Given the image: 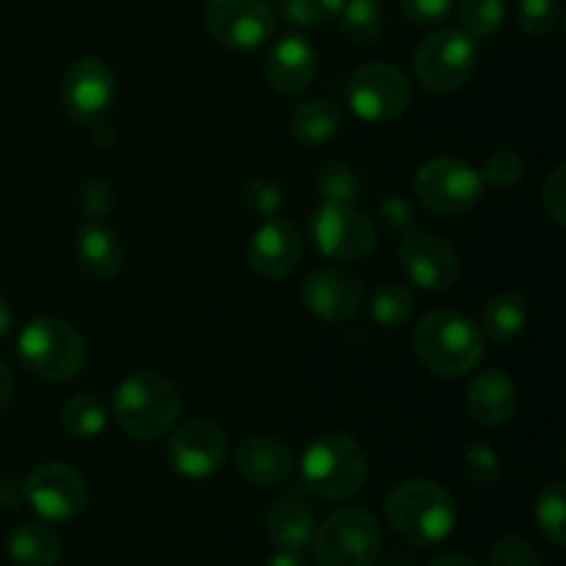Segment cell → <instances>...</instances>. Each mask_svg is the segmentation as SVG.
<instances>
[{
  "mask_svg": "<svg viewBox=\"0 0 566 566\" xmlns=\"http://www.w3.org/2000/svg\"><path fill=\"white\" fill-rule=\"evenodd\" d=\"M182 398L171 379L158 370H136L114 392V418L127 437L155 442L175 429Z\"/></svg>",
  "mask_w": 566,
  "mask_h": 566,
  "instance_id": "obj_1",
  "label": "cell"
},
{
  "mask_svg": "<svg viewBox=\"0 0 566 566\" xmlns=\"http://www.w3.org/2000/svg\"><path fill=\"white\" fill-rule=\"evenodd\" d=\"M457 501L442 484L409 479L392 486L385 501V517L396 534L418 547L440 545L457 525Z\"/></svg>",
  "mask_w": 566,
  "mask_h": 566,
  "instance_id": "obj_2",
  "label": "cell"
},
{
  "mask_svg": "<svg viewBox=\"0 0 566 566\" xmlns=\"http://www.w3.org/2000/svg\"><path fill=\"white\" fill-rule=\"evenodd\" d=\"M412 348L426 370L453 379L470 374L484 359V335L468 315L434 310L415 326Z\"/></svg>",
  "mask_w": 566,
  "mask_h": 566,
  "instance_id": "obj_3",
  "label": "cell"
},
{
  "mask_svg": "<svg viewBox=\"0 0 566 566\" xmlns=\"http://www.w3.org/2000/svg\"><path fill=\"white\" fill-rule=\"evenodd\" d=\"M370 475L368 453L352 434L326 431L315 437L302 457L304 490L324 501H348Z\"/></svg>",
  "mask_w": 566,
  "mask_h": 566,
  "instance_id": "obj_4",
  "label": "cell"
},
{
  "mask_svg": "<svg viewBox=\"0 0 566 566\" xmlns=\"http://www.w3.org/2000/svg\"><path fill=\"white\" fill-rule=\"evenodd\" d=\"M17 354L28 374L44 381H70L86 365V340L61 318H33L17 337Z\"/></svg>",
  "mask_w": 566,
  "mask_h": 566,
  "instance_id": "obj_5",
  "label": "cell"
},
{
  "mask_svg": "<svg viewBox=\"0 0 566 566\" xmlns=\"http://www.w3.org/2000/svg\"><path fill=\"white\" fill-rule=\"evenodd\" d=\"M310 545L318 566H376L385 539L374 514L359 506H346L332 512L313 531Z\"/></svg>",
  "mask_w": 566,
  "mask_h": 566,
  "instance_id": "obj_6",
  "label": "cell"
},
{
  "mask_svg": "<svg viewBox=\"0 0 566 566\" xmlns=\"http://www.w3.org/2000/svg\"><path fill=\"white\" fill-rule=\"evenodd\" d=\"M475 64L479 50L473 36L457 28L431 33L415 50V75L434 94L459 92L473 77Z\"/></svg>",
  "mask_w": 566,
  "mask_h": 566,
  "instance_id": "obj_7",
  "label": "cell"
},
{
  "mask_svg": "<svg viewBox=\"0 0 566 566\" xmlns=\"http://www.w3.org/2000/svg\"><path fill=\"white\" fill-rule=\"evenodd\" d=\"M415 193L434 213L462 216L484 197V177L459 158H431L415 175Z\"/></svg>",
  "mask_w": 566,
  "mask_h": 566,
  "instance_id": "obj_8",
  "label": "cell"
},
{
  "mask_svg": "<svg viewBox=\"0 0 566 566\" xmlns=\"http://www.w3.org/2000/svg\"><path fill=\"white\" fill-rule=\"evenodd\" d=\"M310 235L324 258L354 263L376 249V224L357 208L343 202H324L310 219Z\"/></svg>",
  "mask_w": 566,
  "mask_h": 566,
  "instance_id": "obj_9",
  "label": "cell"
},
{
  "mask_svg": "<svg viewBox=\"0 0 566 566\" xmlns=\"http://www.w3.org/2000/svg\"><path fill=\"white\" fill-rule=\"evenodd\" d=\"M346 103L365 122H390L412 103V83L398 66L365 64L346 86Z\"/></svg>",
  "mask_w": 566,
  "mask_h": 566,
  "instance_id": "obj_10",
  "label": "cell"
},
{
  "mask_svg": "<svg viewBox=\"0 0 566 566\" xmlns=\"http://www.w3.org/2000/svg\"><path fill=\"white\" fill-rule=\"evenodd\" d=\"M205 25L227 50H258L276 28V11L269 0H208Z\"/></svg>",
  "mask_w": 566,
  "mask_h": 566,
  "instance_id": "obj_11",
  "label": "cell"
},
{
  "mask_svg": "<svg viewBox=\"0 0 566 566\" xmlns=\"http://www.w3.org/2000/svg\"><path fill=\"white\" fill-rule=\"evenodd\" d=\"M116 97V77L103 59H77L61 83V103L75 122L97 125L105 119Z\"/></svg>",
  "mask_w": 566,
  "mask_h": 566,
  "instance_id": "obj_12",
  "label": "cell"
},
{
  "mask_svg": "<svg viewBox=\"0 0 566 566\" xmlns=\"http://www.w3.org/2000/svg\"><path fill=\"white\" fill-rule=\"evenodd\" d=\"M22 484H25V501L44 520L75 517L88 501L83 475L64 462L39 464Z\"/></svg>",
  "mask_w": 566,
  "mask_h": 566,
  "instance_id": "obj_13",
  "label": "cell"
},
{
  "mask_svg": "<svg viewBox=\"0 0 566 566\" xmlns=\"http://www.w3.org/2000/svg\"><path fill=\"white\" fill-rule=\"evenodd\" d=\"M166 457L182 479H210L213 473H219L227 459V437L213 420L193 418L171 434Z\"/></svg>",
  "mask_w": 566,
  "mask_h": 566,
  "instance_id": "obj_14",
  "label": "cell"
},
{
  "mask_svg": "<svg viewBox=\"0 0 566 566\" xmlns=\"http://www.w3.org/2000/svg\"><path fill=\"white\" fill-rule=\"evenodd\" d=\"M401 269L423 291H448L459 280V254L446 238L431 232H409L398 249Z\"/></svg>",
  "mask_w": 566,
  "mask_h": 566,
  "instance_id": "obj_15",
  "label": "cell"
},
{
  "mask_svg": "<svg viewBox=\"0 0 566 566\" xmlns=\"http://www.w3.org/2000/svg\"><path fill=\"white\" fill-rule=\"evenodd\" d=\"M302 302L315 318L343 324L363 310L365 287L357 274L346 269H318L304 280Z\"/></svg>",
  "mask_w": 566,
  "mask_h": 566,
  "instance_id": "obj_16",
  "label": "cell"
},
{
  "mask_svg": "<svg viewBox=\"0 0 566 566\" xmlns=\"http://www.w3.org/2000/svg\"><path fill=\"white\" fill-rule=\"evenodd\" d=\"M249 265L254 274L265 280H282L293 274L304 258V241L296 224L287 219H265L258 230L252 232V241L247 249Z\"/></svg>",
  "mask_w": 566,
  "mask_h": 566,
  "instance_id": "obj_17",
  "label": "cell"
},
{
  "mask_svg": "<svg viewBox=\"0 0 566 566\" xmlns=\"http://www.w3.org/2000/svg\"><path fill=\"white\" fill-rule=\"evenodd\" d=\"M263 72L274 92L285 94V97H296L315 81L318 55H315L313 44L307 39L282 36L265 55Z\"/></svg>",
  "mask_w": 566,
  "mask_h": 566,
  "instance_id": "obj_18",
  "label": "cell"
},
{
  "mask_svg": "<svg viewBox=\"0 0 566 566\" xmlns=\"http://www.w3.org/2000/svg\"><path fill=\"white\" fill-rule=\"evenodd\" d=\"M296 459L285 442L269 434H249L235 446V470L258 486H280L293 475Z\"/></svg>",
  "mask_w": 566,
  "mask_h": 566,
  "instance_id": "obj_19",
  "label": "cell"
},
{
  "mask_svg": "<svg viewBox=\"0 0 566 566\" xmlns=\"http://www.w3.org/2000/svg\"><path fill=\"white\" fill-rule=\"evenodd\" d=\"M468 409L475 423L486 426V429L509 423L517 409V387H514L512 376L501 368L481 370L468 387Z\"/></svg>",
  "mask_w": 566,
  "mask_h": 566,
  "instance_id": "obj_20",
  "label": "cell"
},
{
  "mask_svg": "<svg viewBox=\"0 0 566 566\" xmlns=\"http://www.w3.org/2000/svg\"><path fill=\"white\" fill-rule=\"evenodd\" d=\"M265 531L274 547H287V551H304L313 539L315 517L310 503L298 490L285 492L282 497L271 501L265 512Z\"/></svg>",
  "mask_w": 566,
  "mask_h": 566,
  "instance_id": "obj_21",
  "label": "cell"
},
{
  "mask_svg": "<svg viewBox=\"0 0 566 566\" xmlns=\"http://www.w3.org/2000/svg\"><path fill=\"white\" fill-rule=\"evenodd\" d=\"M77 265L94 280H111L125 265V247L111 227L92 221L75 232Z\"/></svg>",
  "mask_w": 566,
  "mask_h": 566,
  "instance_id": "obj_22",
  "label": "cell"
},
{
  "mask_svg": "<svg viewBox=\"0 0 566 566\" xmlns=\"http://www.w3.org/2000/svg\"><path fill=\"white\" fill-rule=\"evenodd\" d=\"M9 556L20 566H55L64 556L59 531L48 523H22L9 534Z\"/></svg>",
  "mask_w": 566,
  "mask_h": 566,
  "instance_id": "obj_23",
  "label": "cell"
},
{
  "mask_svg": "<svg viewBox=\"0 0 566 566\" xmlns=\"http://www.w3.org/2000/svg\"><path fill=\"white\" fill-rule=\"evenodd\" d=\"M340 105L332 103L326 97H313L304 99L302 105H296L291 116V133L296 142L302 144H324L340 127Z\"/></svg>",
  "mask_w": 566,
  "mask_h": 566,
  "instance_id": "obj_24",
  "label": "cell"
},
{
  "mask_svg": "<svg viewBox=\"0 0 566 566\" xmlns=\"http://www.w3.org/2000/svg\"><path fill=\"white\" fill-rule=\"evenodd\" d=\"M528 326V302L517 293H495L484 304V332L495 343H512Z\"/></svg>",
  "mask_w": 566,
  "mask_h": 566,
  "instance_id": "obj_25",
  "label": "cell"
},
{
  "mask_svg": "<svg viewBox=\"0 0 566 566\" xmlns=\"http://www.w3.org/2000/svg\"><path fill=\"white\" fill-rule=\"evenodd\" d=\"M61 426L75 440H94L108 426V403L97 392H81L70 398L61 412Z\"/></svg>",
  "mask_w": 566,
  "mask_h": 566,
  "instance_id": "obj_26",
  "label": "cell"
},
{
  "mask_svg": "<svg viewBox=\"0 0 566 566\" xmlns=\"http://www.w3.org/2000/svg\"><path fill=\"white\" fill-rule=\"evenodd\" d=\"M415 304H418V298H415L412 287L396 280L381 282L370 296V318L381 329H396L412 318Z\"/></svg>",
  "mask_w": 566,
  "mask_h": 566,
  "instance_id": "obj_27",
  "label": "cell"
},
{
  "mask_svg": "<svg viewBox=\"0 0 566 566\" xmlns=\"http://www.w3.org/2000/svg\"><path fill=\"white\" fill-rule=\"evenodd\" d=\"M340 33L352 44H370L381 33L385 11L379 0H346L340 11Z\"/></svg>",
  "mask_w": 566,
  "mask_h": 566,
  "instance_id": "obj_28",
  "label": "cell"
},
{
  "mask_svg": "<svg viewBox=\"0 0 566 566\" xmlns=\"http://www.w3.org/2000/svg\"><path fill=\"white\" fill-rule=\"evenodd\" d=\"M536 525L556 547L566 545V486L553 481L536 497Z\"/></svg>",
  "mask_w": 566,
  "mask_h": 566,
  "instance_id": "obj_29",
  "label": "cell"
},
{
  "mask_svg": "<svg viewBox=\"0 0 566 566\" xmlns=\"http://www.w3.org/2000/svg\"><path fill=\"white\" fill-rule=\"evenodd\" d=\"M315 186H318V193L326 202L352 205L354 199H359V193H363V182H359L354 166L337 158L326 160V164L321 166Z\"/></svg>",
  "mask_w": 566,
  "mask_h": 566,
  "instance_id": "obj_30",
  "label": "cell"
},
{
  "mask_svg": "<svg viewBox=\"0 0 566 566\" xmlns=\"http://www.w3.org/2000/svg\"><path fill=\"white\" fill-rule=\"evenodd\" d=\"M457 17L464 33L473 39L492 36L506 20V3L503 0H457Z\"/></svg>",
  "mask_w": 566,
  "mask_h": 566,
  "instance_id": "obj_31",
  "label": "cell"
},
{
  "mask_svg": "<svg viewBox=\"0 0 566 566\" xmlns=\"http://www.w3.org/2000/svg\"><path fill=\"white\" fill-rule=\"evenodd\" d=\"M562 17V0H520L517 3V28L528 36H542L558 25Z\"/></svg>",
  "mask_w": 566,
  "mask_h": 566,
  "instance_id": "obj_32",
  "label": "cell"
},
{
  "mask_svg": "<svg viewBox=\"0 0 566 566\" xmlns=\"http://www.w3.org/2000/svg\"><path fill=\"white\" fill-rule=\"evenodd\" d=\"M462 464L468 481H473V484L479 486H490L501 479V457H497L495 448H490L486 442H473V446L464 448Z\"/></svg>",
  "mask_w": 566,
  "mask_h": 566,
  "instance_id": "obj_33",
  "label": "cell"
},
{
  "mask_svg": "<svg viewBox=\"0 0 566 566\" xmlns=\"http://www.w3.org/2000/svg\"><path fill=\"white\" fill-rule=\"evenodd\" d=\"M243 199H247V208L252 210L254 216H263V219H274L276 213L285 205V191L276 180L271 177H252L247 182V191H243Z\"/></svg>",
  "mask_w": 566,
  "mask_h": 566,
  "instance_id": "obj_34",
  "label": "cell"
},
{
  "mask_svg": "<svg viewBox=\"0 0 566 566\" xmlns=\"http://www.w3.org/2000/svg\"><path fill=\"white\" fill-rule=\"evenodd\" d=\"M523 175H525L523 155H520L517 149H509V147L495 149V153L486 158L484 171H481V177L497 188L517 186V182L523 180Z\"/></svg>",
  "mask_w": 566,
  "mask_h": 566,
  "instance_id": "obj_35",
  "label": "cell"
},
{
  "mask_svg": "<svg viewBox=\"0 0 566 566\" xmlns=\"http://www.w3.org/2000/svg\"><path fill=\"white\" fill-rule=\"evenodd\" d=\"M490 566H545L539 551L523 536H503L492 545Z\"/></svg>",
  "mask_w": 566,
  "mask_h": 566,
  "instance_id": "obj_36",
  "label": "cell"
},
{
  "mask_svg": "<svg viewBox=\"0 0 566 566\" xmlns=\"http://www.w3.org/2000/svg\"><path fill=\"white\" fill-rule=\"evenodd\" d=\"M542 205L558 227L566 224V164L553 166L542 186Z\"/></svg>",
  "mask_w": 566,
  "mask_h": 566,
  "instance_id": "obj_37",
  "label": "cell"
},
{
  "mask_svg": "<svg viewBox=\"0 0 566 566\" xmlns=\"http://www.w3.org/2000/svg\"><path fill=\"white\" fill-rule=\"evenodd\" d=\"M114 188H111L108 180H99V177H92V180H86L81 186V191H77V202H81L83 213L92 216V219H97V216H105L111 208H114Z\"/></svg>",
  "mask_w": 566,
  "mask_h": 566,
  "instance_id": "obj_38",
  "label": "cell"
},
{
  "mask_svg": "<svg viewBox=\"0 0 566 566\" xmlns=\"http://www.w3.org/2000/svg\"><path fill=\"white\" fill-rule=\"evenodd\" d=\"M379 221L385 230L396 232V235H409L415 230V210L407 199L387 197L379 202Z\"/></svg>",
  "mask_w": 566,
  "mask_h": 566,
  "instance_id": "obj_39",
  "label": "cell"
},
{
  "mask_svg": "<svg viewBox=\"0 0 566 566\" xmlns=\"http://www.w3.org/2000/svg\"><path fill=\"white\" fill-rule=\"evenodd\" d=\"M457 0H401V11L415 25H434L453 11Z\"/></svg>",
  "mask_w": 566,
  "mask_h": 566,
  "instance_id": "obj_40",
  "label": "cell"
},
{
  "mask_svg": "<svg viewBox=\"0 0 566 566\" xmlns=\"http://www.w3.org/2000/svg\"><path fill=\"white\" fill-rule=\"evenodd\" d=\"M280 11L291 25L298 28H318L326 22L324 11L318 9V0H282Z\"/></svg>",
  "mask_w": 566,
  "mask_h": 566,
  "instance_id": "obj_41",
  "label": "cell"
},
{
  "mask_svg": "<svg viewBox=\"0 0 566 566\" xmlns=\"http://www.w3.org/2000/svg\"><path fill=\"white\" fill-rule=\"evenodd\" d=\"M25 501V484L17 479H0V509H17Z\"/></svg>",
  "mask_w": 566,
  "mask_h": 566,
  "instance_id": "obj_42",
  "label": "cell"
},
{
  "mask_svg": "<svg viewBox=\"0 0 566 566\" xmlns=\"http://www.w3.org/2000/svg\"><path fill=\"white\" fill-rule=\"evenodd\" d=\"M265 566H307L304 551H287V547H276L274 556L269 558Z\"/></svg>",
  "mask_w": 566,
  "mask_h": 566,
  "instance_id": "obj_43",
  "label": "cell"
},
{
  "mask_svg": "<svg viewBox=\"0 0 566 566\" xmlns=\"http://www.w3.org/2000/svg\"><path fill=\"white\" fill-rule=\"evenodd\" d=\"M429 566H479L468 553H457V551H448V553H437L431 558Z\"/></svg>",
  "mask_w": 566,
  "mask_h": 566,
  "instance_id": "obj_44",
  "label": "cell"
},
{
  "mask_svg": "<svg viewBox=\"0 0 566 566\" xmlns=\"http://www.w3.org/2000/svg\"><path fill=\"white\" fill-rule=\"evenodd\" d=\"M11 396H14V374H11L9 365L0 359V407H6V403L11 401Z\"/></svg>",
  "mask_w": 566,
  "mask_h": 566,
  "instance_id": "obj_45",
  "label": "cell"
},
{
  "mask_svg": "<svg viewBox=\"0 0 566 566\" xmlns=\"http://www.w3.org/2000/svg\"><path fill=\"white\" fill-rule=\"evenodd\" d=\"M94 144H99L103 149H111L116 144V136L111 133L108 125H103V122H97V125H94Z\"/></svg>",
  "mask_w": 566,
  "mask_h": 566,
  "instance_id": "obj_46",
  "label": "cell"
},
{
  "mask_svg": "<svg viewBox=\"0 0 566 566\" xmlns=\"http://www.w3.org/2000/svg\"><path fill=\"white\" fill-rule=\"evenodd\" d=\"M343 6H346V0H318V9L324 11L326 22L337 20V17H340V11H343Z\"/></svg>",
  "mask_w": 566,
  "mask_h": 566,
  "instance_id": "obj_47",
  "label": "cell"
},
{
  "mask_svg": "<svg viewBox=\"0 0 566 566\" xmlns=\"http://www.w3.org/2000/svg\"><path fill=\"white\" fill-rule=\"evenodd\" d=\"M11 321H14V315H11L9 302H6V298L0 296V337L9 335V332H11Z\"/></svg>",
  "mask_w": 566,
  "mask_h": 566,
  "instance_id": "obj_48",
  "label": "cell"
}]
</instances>
